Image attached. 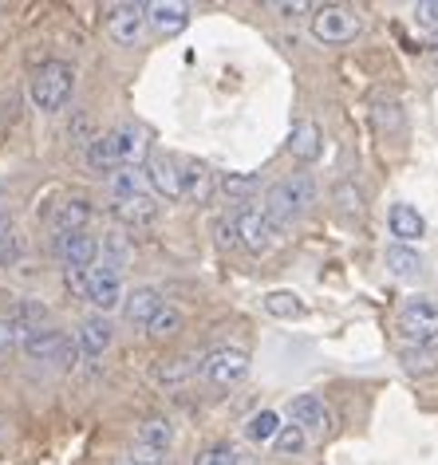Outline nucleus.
Here are the masks:
<instances>
[{
  "label": "nucleus",
  "mask_w": 438,
  "mask_h": 465,
  "mask_svg": "<svg viewBox=\"0 0 438 465\" xmlns=\"http://www.w3.org/2000/svg\"><path fill=\"white\" fill-rule=\"evenodd\" d=\"M72 87H75V72L72 64L64 60H48L32 75V103L40 111H60L67 99H72Z\"/></svg>",
  "instance_id": "obj_1"
},
{
  "label": "nucleus",
  "mask_w": 438,
  "mask_h": 465,
  "mask_svg": "<svg viewBox=\"0 0 438 465\" xmlns=\"http://www.w3.org/2000/svg\"><path fill=\"white\" fill-rule=\"evenodd\" d=\"M360 28H363V20L348 5H324L313 13V36L320 44H348L360 36Z\"/></svg>",
  "instance_id": "obj_2"
},
{
  "label": "nucleus",
  "mask_w": 438,
  "mask_h": 465,
  "mask_svg": "<svg viewBox=\"0 0 438 465\" xmlns=\"http://www.w3.org/2000/svg\"><path fill=\"white\" fill-rule=\"evenodd\" d=\"M399 331L411 340V347H426L438 340V304L431 300H411L399 312Z\"/></svg>",
  "instance_id": "obj_3"
},
{
  "label": "nucleus",
  "mask_w": 438,
  "mask_h": 465,
  "mask_svg": "<svg viewBox=\"0 0 438 465\" xmlns=\"http://www.w3.org/2000/svg\"><path fill=\"white\" fill-rule=\"evenodd\" d=\"M202 375L214 382V387H234V382H241L249 375V355L237 351V347H222V351H214L210 359L202 363Z\"/></svg>",
  "instance_id": "obj_4"
},
{
  "label": "nucleus",
  "mask_w": 438,
  "mask_h": 465,
  "mask_svg": "<svg viewBox=\"0 0 438 465\" xmlns=\"http://www.w3.org/2000/svg\"><path fill=\"white\" fill-rule=\"evenodd\" d=\"M138 461L143 465H163V458L158 453H166L170 446H174V426L166 422V418H146L143 426H138Z\"/></svg>",
  "instance_id": "obj_5"
},
{
  "label": "nucleus",
  "mask_w": 438,
  "mask_h": 465,
  "mask_svg": "<svg viewBox=\"0 0 438 465\" xmlns=\"http://www.w3.org/2000/svg\"><path fill=\"white\" fill-rule=\"evenodd\" d=\"M146 28V5H114L111 16H107V32L114 44H123V48H134L138 36H143Z\"/></svg>",
  "instance_id": "obj_6"
},
{
  "label": "nucleus",
  "mask_w": 438,
  "mask_h": 465,
  "mask_svg": "<svg viewBox=\"0 0 438 465\" xmlns=\"http://www.w3.org/2000/svg\"><path fill=\"white\" fill-rule=\"evenodd\" d=\"M273 237H276V229L264 213H257V209H241L237 213V245H245L249 252H269Z\"/></svg>",
  "instance_id": "obj_7"
},
{
  "label": "nucleus",
  "mask_w": 438,
  "mask_h": 465,
  "mask_svg": "<svg viewBox=\"0 0 438 465\" xmlns=\"http://www.w3.org/2000/svg\"><path fill=\"white\" fill-rule=\"evenodd\" d=\"M123 284H119V269L114 264H103V269H91V284H87V304H95L99 312H111L123 304Z\"/></svg>",
  "instance_id": "obj_8"
},
{
  "label": "nucleus",
  "mask_w": 438,
  "mask_h": 465,
  "mask_svg": "<svg viewBox=\"0 0 438 465\" xmlns=\"http://www.w3.org/2000/svg\"><path fill=\"white\" fill-rule=\"evenodd\" d=\"M55 257L64 261V269H87L99 257V241L87 232H55Z\"/></svg>",
  "instance_id": "obj_9"
},
{
  "label": "nucleus",
  "mask_w": 438,
  "mask_h": 465,
  "mask_svg": "<svg viewBox=\"0 0 438 465\" xmlns=\"http://www.w3.org/2000/svg\"><path fill=\"white\" fill-rule=\"evenodd\" d=\"M143 173H146V182L154 185V193H163L166 202H182V197H186V182H182V173L170 158H151Z\"/></svg>",
  "instance_id": "obj_10"
},
{
  "label": "nucleus",
  "mask_w": 438,
  "mask_h": 465,
  "mask_svg": "<svg viewBox=\"0 0 438 465\" xmlns=\"http://www.w3.org/2000/svg\"><path fill=\"white\" fill-rule=\"evenodd\" d=\"M288 154L296 162H316L324 154V131L313 119H301L293 126V134H288Z\"/></svg>",
  "instance_id": "obj_11"
},
{
  "label": "nucleus",
  "mask_w": 438,
  "mask_h": 465,
  "mask_svg": "<svg viewBox=\"0 0 438 465\" xmlns=\"http://www.w3.org/2000/svg\"><path fill=\"white\" fill-rule=\"evenodd\" d=\"M146 25H151L158 36H178L190 25V8L178 5V0H166V5H146Z\"/></svg>",
  "instance_id": "obj_12"
},
{
  "label": "nucleus",
  "mask_w": 438,
  "mask_h": 465,
  "mask_svg": "<svg viewBox=\"0 0 438 465\" xmlns=\"http://www.w3.org/2000/svg\"><path fill=\"white\" fill-rule=\"evenodd\" d=\"M163 296H158V288H134L131 296L123 300V312H126V320L134 323V328H151V320L163 312Z\"/></svg>",
  "instance_id": "obj_13"
},
{
  "label": "nucleus",
  "mask_w": 438,
  "mask_h": 465,
  "mask_svg": "<svg viewBox=\"0 0 438 465\" xmlns=\"http://www.w3.org/2000/svg\"><path fill=\"white\" fill-rule=\"evenodd\" d=\"M84 158H87V170L91 173H114V170H123V154H119V143H114V131L91 138Z\"/></svg>",
  "instance_id": "obj_14"
},
{
  "label": "nucleus",
  "mask_w": 438,
  "mask_h": 465,
  "mask_svg": "<svg viewBox=\"0 0 438 465\" xmlns=\"http://www.w3.org/2000/svg\"><path fill=\"white\" fill-rule=\"evenodd\" d=\"M64 343H67V335L44 328V331H28V340L20 347H25V355L32 359V363H60Z\"/></svg>",
  "instance_id": "obj_15"
},
{
  "label": "nucleus",
  "mask_w": 438,
  "mask_h": 465,
  "mask_svg": "<svg viewBox=\"0 0 438 465\" xmlns=\"http://www.w3.org/2000/svg\"><path fill=\"white\" fill-rule=\"evenodd\" d=\"M288 418L301 430H328V406L316 399V394H296L288 402Z\"/></svg>",
  "instance_id": "obj_16"
},
{
  "label": "nucleus",
  "mask_w": 438,
  "mask_h": 465,
  "mask_svg": "<svg viewBox=\"0 0 438 465\" xmlns=\"http://www.w3.org/2000/svg\"><path fill=\"white\" fill-rule=\"evenodd\" d=\"M111 340H114V331H111L107 316H91V320H84V328H79V351L91 355V359H99L107 351Z\"/></svg>",
  "instance_id": "obj_17"
},
{
  "label": "nucleus",
  "mask_w": 438,
  "mask_h": 465,
  "mask_svg": "<svg viewBox=\"0 0 438 465\" xmlns=\"http://www.w3.org/2000/svg\"><path fill=\"white\" fill-rule=\"evenodd\" d=\"M114 217L123 221V225H151L158 217V202L151 193H138V197H126V202H114Z\"/></svg>",
  "instance_id": "obj_18"
},
{
  "label": "nucleus",
  "mask_w": 438,
  "mask_h": 465,
  "mask_svg": "<svg viewBox=\"0 0 438 465\" xmlns=\"http://www.w3.org/2000/svg\"><path fill=\"white\" fill-rule=\"evenodd\" d=\"M261 213L273 221V229H281V225H293V221L301 217V209L293 205V197H288L284 182H281V185H273V190L264 193V209H261Z\"/></svg>",
  "instance_id": "obj_19"
},
{
  "label": "nucleus",
  "mask_w": 438,
  "mask_h": 465,
  "mask_svg": "<svg viewBox=\"0 0 438 465\" xmlns=\"http://www.w3.org/2000/svg\"><path fill=\"white\" fill-rule=\"evenodd\" d=\"M391 237H399V245L403 241H414V237H423V229H426V221L423 213L414 205H391Z\"/></svg>",
  "instance_id": "obj_20"
},
{
  "label": "nucleus",
  "mask_w": 438,
  "mask_h": 465,
  "mask_svg": "<svg viewBox=\"0 0 438 465\" xmlns=\"http://www.w3.org/2000/svg\"><path fill=\"white\" fill-rule=\"evenodd\" d=\"M114 143H119L123 166H134V162L146 154V131H143V126H134V123L114 126Z\"/></svg>",
  "instance_id": "obj_21"
},
{
  "label": "nucleus",
  "mask_w": 438,
  "mask_h": 465,
  "mask_svg": "<svg viewBox=\"0 0 438 465\" xmlns=\"http://www.w3.org/2000/svg\"><path fill=\"white\" fill-rule=\"evenodd\" d=\"M399 363L407 375H434L438 371V343H426V347H403L399 351Z\"/></svg>",
  "instance_id": "obj_22"
},
{
  "label": "nucleus",
  "mask_w": 438,
  "mask_h": 465,
  "mask_svg": "<svg viewBox=\"0 0 438 465\" xmlns=\"http://www.w3.org/2000/svg\"><path fill=\"white\" fill-rule=\"evenodd\" d=\"M182 182H186V197H194L198 205H205L214 197V173H210V166H202V162H186Z\"/></svg>",
  "instance_id": "obj_23"
},
{
  "label": "nucleus",
  "mask_w": 438,
  "mask_h": 465,
  "mask_svg": "<svg viewBox=\"0 0 438 465\" xmlns=\"http://www.w3.org/2000/svg\"><path fill=\"white\" fill-rule=\"evenodd\" d=\"M87 221H91V205L79 202V197H75V202H64V205L52 213L55 232H84Z\"/></svg>",
  "instance_id": "obj_24"
},
{
  "label": "nucleus",
  "mask_w": 438,
  "mask_h": 465,
  "mask_svg": "<svg viewBox=\"0 0 438 465\" xmlns=\"http://www.w3.org/2000/svg\"><path fill=\"white\" fill-rule=\"evenodd\" d=\"M387 269L395 272L399 281H411V276L423 272V257L414 249H407V245H391L387 249Z\"/></svg>",
  "instance_id": "obj_25"
},
{
  "label": "nucleus",
  "mask_w": 438,
  "mask_h": 465,
  "mask_svg": "<svg viewBox=\"0 0 438 465\" xmlns=\"http://www.w3.org/2000/svg\"><path fill=\"white\" fill-rule=\"evenodd\" d=\"M264 312L276 316V320H301L308 308H304V300L296 292H269L264 296Z\"/></svg>",
  "instance_id": "obj_26"
},
{
  "label": "nucleus",
  "mask_w": 438,
  "mask_h": 465,
  "mask_svg": "<svg viewBox=\"0 0 438 465\" xmlns=\"http://www.w3.org/2000/svg\"><path fill=\"white\" fill-rule=\"evenodd\" d=\"M143 182H146V173L138 170V166H123V170L111 173V193L119 197V202H126V197L143 193Z\"/></svg>",
  "instance_id": "obj_27"
},
{
  "label": "nucleus",
  "mask_w": 438,
  "mask_h": 465,
  "mask_svg": "<svg viewBox=\"0 0 438 465\" xmlns=\"http://www.w3.org/2000/svg\"><path fill=\"white\" fill-rule=\"evenodd\" d=\"M146 331H151L154 343L174 340V335L182 331V312H178V308H163V312H158V316L151 320V328H146Z\"/></svg>",
  "instance_id": "obj_28"
},
{
  "label": "nucleus",
  "mask_w": 438,
  "mask_h": 465,
  "mask_svg": "<svg viewBox=\"0 0 438 465\" xmlns=\"http://www.w3.org/2000/svg\"><path fill=\"white\" fill-rule=\"evenodd\" d=\"M245 434H249L253 441H276V434H281V418H276V411L253 414L249 426H245Z\"/></svg>",
  "instance_id": "obj_29"
},
{
  "label": "nucleus",
  "mask_w": 438,
  "mask_h": 465,
  "mask_svg": "<svg viewBox=\"0 0 438 465\" xmlns=\"http://www.w3.org/2000/svg\"><path fill=\"white\" fill-rule=\"evenodd\" d=\"M284 190H288V197H293V205L301 209V213L316 202V185H313V178H308V173H293V178L284 182Z\"/></svg>",
  "instance_id": "obj_30"
},
{
  "label": "nucleus",
  "mask_w": 438,
  "mask_h": 465,
  "mask_svg": "<svg viewBox=\"0 0 438 465\" xmlns=\"http://www.w3.org/2000/svg\"><path fill=\"white\" fill-rule=\"evenodd\" d=\"M276 458H296V453L304 450V430L301 426H281V434L273 441Z\"/></svg>",
  "instance_id": "obj_31"
},
{
  "label": "nucleus",
  "mask_w": 438,
  "mask_h": 465,
  "mask_svg": "<svg viewBox=\"0 0 438 465\" xmlns=\"http://www.w3.org/2000/svg\"><path fill=\"white\" fill-rule=\"evenodd\" d=\"M44 316H48V308H44V304H36V300H20L13 320H16L25 331H40V320H44Z\"/></svg>",
  "instance_id": "obj_32"
},
{
  "label": "nucleus",
  "mask_w": 438,
  "mask_h": 465,
  "mask_svg": "<svg viewBox=\"0 0 438 465\" xmlns=\"http://www.w3.org/2000/svg\"><path fill=\"white\" fill-rule=\"evenodd\" d=\"M194 465H245V461H241V453L229 450V446H210L194 458Z\"/></svg>",
  "instance_id": "obj_33"
},
{
  "label": "nucleus",
  "mask_w": 438,
  "mask_h": 465,
  "mask_svg": "<svg viewBox=\"0 0 438 465\" xmlns=\"http://www.w3.org/2000/svg\"><path fill=\"white\" fill-rule=\"evenodd\" d=\"M16 261H20V237L8 225V229H0V269H13Z\"/></svg>",
  "instance_id": "obj_34"
},
{
  "label": "nucleus",
  "mask_w": 438,
  "mask_h": 465,
  "mask_svg": "<svg viewBox=\"0 0 438 465\" xmlns=\"http://www.w3.org/2000/svg\"><path fill=\"white\" fill-rule=\"evenodd\" d=\"M194 363H198V359L194 355H182V359H170L166 367H158V379L163 382H182L186 375H194Z\"/></svg>",
  "instance_id": "obj_35"
},
{
  "label": "nucleus",
  "mask_w": 438,
  "mask_h": 465,
  "mask_svg": "<svg viewBox=\"0 0 438 465\" xmlns=\"http://www.w3.org/2000/svg\"><path fill=\"white\" fill-rule=\"evenodd\" d=\"M336 202H340L343 213H355V217L363 213V193L355 190L352 182H340V185H336Z\"/></svg>",
  "instance_id": "obj_36"
},
{
  "label": "nucleus",
  "mask_w": 438,
  "mask_h": 465,
  "mask_svg": "<svg viewBox=\"0 0 438 465\" xmlns=\"http://www.w3.org/2000/svg\"><path fill=\"white\" fill-rule=\"evenodd\" d=\"M25 340H28V331L20 328L13 316L0 320V351H8V347H16V343H25Z\"/></svg>",
  "instance_id": "obj_37"
},
{
  "label": "nucleus",
  "mask_w": 438,
  "mask_h": 465,
  "mask_svg": "<svg viewBox=\"0 0 438 465\" xmlns=\"http://www.w3.org/2000/svg\"><path fill=\"white\" fill-rule=\"evenodd\" d=\"M375 123H379V131H399L403 114H399L395 103H379V107H375Z\"/></svg>",
  "instance_id": "obj_38"
},
{
  "label": "nucleus",
  "mask_w": 438,
  "mask_h": 465,
  "mask_svg": "<svg viewBox=\"0 0 438 465\" xmlns=\"http://www.w3.org/2000/svg\"><path fill=\"white\" fill-rule=\"evenodd\" d=\"M414 25L438 32V0H419V5H414Z\"/></svg>",
  "instance_id": "obj_39"
},
{
  "label": "nucleus",
  "mask_w": 438,
  "mask_h": 465,
  "mask_svg": "<svg viewBox=\"0 0 438 465\" xmlns=\"http://www.w3.org/2000/svg\"><path fill=\"white\" fill-rule=\"evenodd\" d=\"M64 284L72 288L75 296H84V300H87V284H91V272H87V269H64Z\"/></svg>",
  "instance_id": "obj_40"
},
{
  "label": "nucleus",
  "mask_w": 438,
  "mask_h": 465,
  "mask_svg": "<svg viewBox=\"0 0 438 465\" xmlns=\"http://www.w3.org/2000/svg\"><path fill=\"white\" fill-rule=\"evenodd\" d=\"M222 190L225 193H249V190H257V178H249V173H229V178H222Z\"/></svg>",
  "instance_id": "obj_41"
},
{
  "label": "nucleus",
  "mask_w": 438,
  "mask_h": 465,
  "mask_svg": "<svg viewBox=\"0 0 438 465\" xmlns=\"http://www.w3.org/2000/svg\"><path fill=\"white\" fill-rule=\"evenodd\" d=\"M273 13H281V16H301V13H313V5H304V0H276Z\"/></svg>",
  "instance_id": "obj_42"
},
{
  "label": "nucleus",
  "mask_w": 438,
  "mask_h": 465,
  "mask_svg": "<svg viewBox=\"0 0 438 465\" xmlns=\"http://www.w3.org/2000/svg\"><path fill=\"white\" fill-rule=\"evenodd\" d=\"M103 249H107V252H114V257H119V261H126V257H131V245H126V241H123V232H111V237L103 241Z\"/></svg>",
  "instance_id": "obj_43"
},
{
  "label": "nucleus",
  "mask_w": 438,
  "mask_h": 465,
  "mask_svg": "<svg viewBox=\"0 0 438 465\" xmlns=\"http://www.w3.org/2000/svg\"><path fill=\"white\" fill-rule=\"evenodd\" d=\"M217 241H222V245H237V217H229L217 225Z\"/></svg>",
  "instance_id": "obj_44"
},
{
  "label": "nucleus",
  "mask_w": 438,
  "mask_h": 465,
  "mask_svg": "<svg viewBox=\"0 0 438 465\" xmlns=\"http://www.w3.org/2000/svg\"><path fill=\"white\" fill-rule=\"evenodd\" d=\"M431 48H438V32H431Z\"/></svg>",
  "instance_id": "obj_45"
},
{
  "label": "nucleus",
  "mask_w": 438,
  "mask_h": 465,
  "mask_svg": "<svg viewBox=\"0 0 438 465\" xmlns=\"http://www.w3.org/2000/svg\"><path fill=\"white\" fill-rule=\"evenodd\" d=\"M123 465H143V461H123Z\"/></svg>",
  "instance_id": "obj_46"
}]
</instances>
